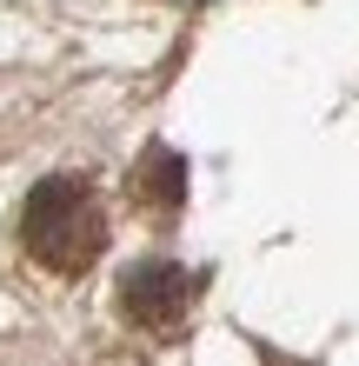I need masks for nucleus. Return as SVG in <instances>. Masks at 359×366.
Listing matches in <instances>:
<instances>
[{
  "label": "nucleus",
  "mask_w": 359,
  "mask_h": 366,
  "mask_svg": "<svg viewBox=\"0 0 359 366\" xmlns=\"http://www.w3.org/2000/svg\"><path fill=\"white\" fill-rule=\"evenodd\" d=\"M133 200L146 213H180V200H186V160L173 154V147H146V154L133 160Z\"/></svg>",
  "instance_id": "obj_3"
},
{
  "label": "nucleus",
  "mask_w": 359,
  "mask_h": 366,
  "mask_svg": "<svg viewBox=\"0 0 359 366\" xmlns=\"http://www.w3.org/2000/svg\"><path fill=\"white\" fill-rule=\"evenodd\" d=\"M20 240L47 273H87L100 253H107V213H100L93 187L74 180V174H54L27 193L20 207Z\"/></svg>",
  "instance_id": "obj_1"
},
{
  "label": "nucleus",
  "mask_w": 359,
  "mask_h": 366,
  "mask_svg": "<svg viewBox=\"0 0 359 366\" xmlns=\"http://www.w3.org/2000/svg\"><path fill=\"white\" fill-rule=\"evenodd\" d=\"M186 307H193V273L173 267V260H133L120 273V313L146 333H166L180 327Z\"/></svg>",
  "instance_id": "obj_2"
}]
</instances>
